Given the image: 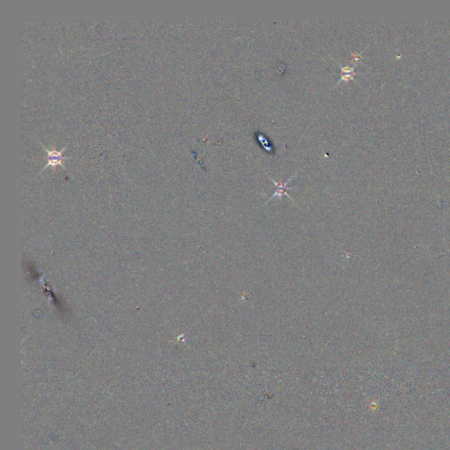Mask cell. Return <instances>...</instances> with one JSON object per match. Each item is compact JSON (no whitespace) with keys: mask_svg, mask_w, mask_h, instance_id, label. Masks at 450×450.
<instances>
[{"mask_svg":"<svg viewBox=\"0 0 450 450\" xmlns=\"http://www.w3.org/2000/svg\"><path fill=\"white\" fill-rule=\"evenodd\" d=\"M39 143L43 147L44 150L47 151L48 153L47 165L44 166L43 169H41L40 174L48 167H54V166H57V165H61L65 171H67L66 166L64 165V161L66 159H70L71 158V157H66V156L63 155V152L67 148V145L64 146V148L60 150V151H57V150H51V149L47 148L43 144L40 143V141H39Z\"/></svg>","mask_w":450,"mask_h":450,"instance_id":"obj_1","label":"cell"},{"mask_svg":"<svg viewBox=\"0 0 450 450\" xmlns=\"http://www.w3.org/2000/svg\"><path fill=\"white\" fill-rule=\"evenodd\" d=\"M296 174H297V171H296L295 174L292 175V176H291V177H290V178H289V179H288V181L285 182H282V178L280 179L279 182H276V181H275L274 178H271L270 176H268V178H270V181H271V182L274 183V185L276 186V192L274 193V195H273L272 196H271V197L269 198V200L268 201H267V202H265V205H266V204H267L269 202H271V200H273V199L274 198H278L279 199V200H282V196H284V195H285V196H287V197H289V198L290 199V200H291V201H292L294 203H295L294 199H293L292 197H290V195H289V194L287 193V190H295V189H296V188H289V182H291L293 178L296 177Z\"/></svg>","mask_w":450,"mask_h":450,"instance_id":"obj_2","label":"cell"},{"mask_svg":"<svg viewBox=\"0 0 450 450\" xmlns=\"http://www.w3.org/2000/svg\"><path fill=\"white\" fill-rule=\"evenodd\" d=\"M337 64L339 65L340 70H341V74H344V73H346V74H357L356 72L354 71V65L353 66H348V65L343 66L339 63H337Z\"/></svg>","mask_w":450,"mask_h":450,"instance_id":"obj_3","label":"cell"},{"mask_svg":"<svg viewBox=\"0 0 450 450\" xmlns=\"http://www.w3.org/2000/svg\"><path fill=\"white\" fill-rule=\"evenodd\" d=\"M354 76H355V75L346 74V73L341 74V76H340V79H339V80L337 82L336 85L339 84V83H340V82H342V81H346V82H347V81L349 80H355V79H354V77H354Z\"/></svg>","mask_w":450,"mask_h":450,"instance_id":"obj_4","label":"cell"}]
</instances>
